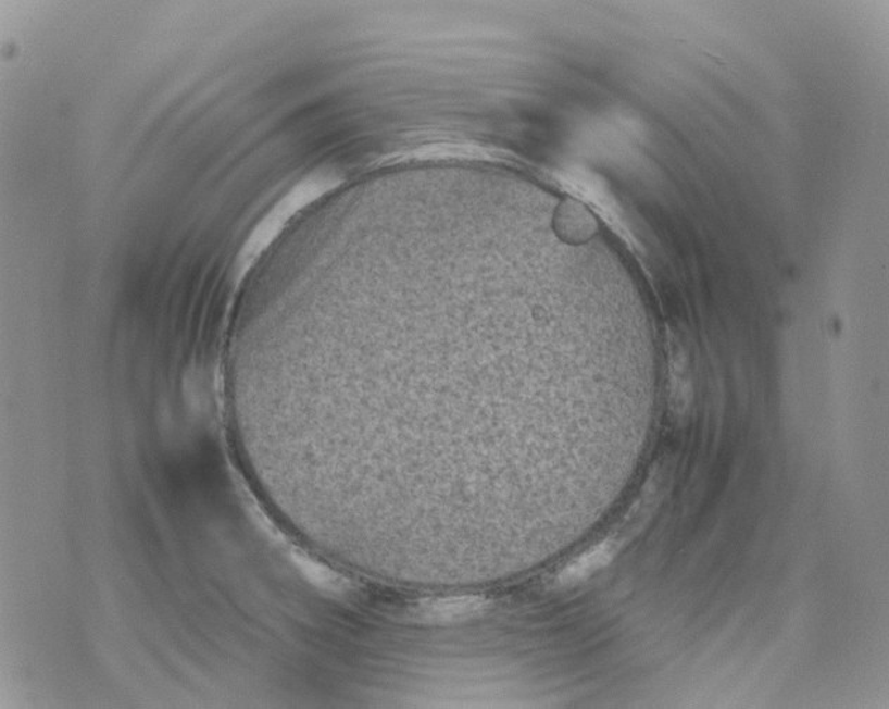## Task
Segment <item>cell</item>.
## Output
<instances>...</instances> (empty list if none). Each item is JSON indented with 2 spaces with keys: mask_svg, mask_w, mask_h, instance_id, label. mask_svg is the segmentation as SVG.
I'll return each mask as SVG.
<instances>
[{
  "mask_svg": "<svg viewBox=\"0 0 889 709\" xmlns=\"http://www.w3.org/2000/svg\"><path fill=\"white\" fill-rule=\"evenodd\" d=\"M616 552H618V545L614 540H602V543L592 546L586 552L571 560L554 580H556L559 586H576V584L594 576L601 569L609 567L613 562Z\"/></svg>",
  "mask_w": 889,
  "mask_h": 709,
  "instance_id": "2",
  "label": "cell"
},
{
  "mask_svg": "<svg viewBox=\"0 0 889 709\" xmlns=\"http://www.w3.org/2000/svg\"><path fill=\"white\" fill-rule=\"evenodd\" d=\"M295 562L298 564L305 577L313 582L315 586L327 588L329 592L343 590L346 588L347 580L339 576L334 570L324 567V564L308 558L303 555H293Z\"/></svg>",
  "mask_w": 889,
  "mask_h": 709,
  "instance_id": "3",
  "label": "cell"
},
{
  "mask_svg": "<svg viewBox=\"0 0 889 709\" xmlns=\"http://www.w3.org/2000/svg\"><path fill=\"white\" fill-rule=\"evenodd\" d=\"M485 596L429 597L415 601L410 615L420 624L451 625L475 620L490 607Z\"/></svg>",
  "mask_w": 889,
  "mask_h": 709,
  "instance_id": "1",
  "label": "cell"
}]
</instances>
